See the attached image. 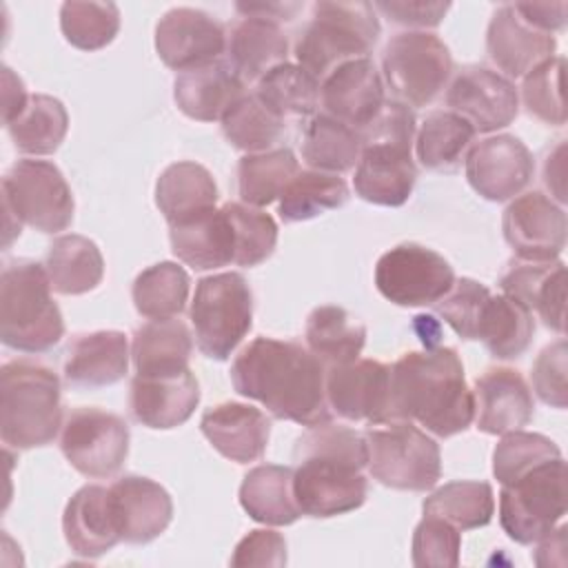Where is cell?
I'll list each match as a JSON object with an SVG mask.
<instances>
[{"label":"cell","instance_id":"6f0895ef","mask_svg":"<svg viewBox=\"0 0 568 568\" xmlns=\"http://www.w3.org/2000/svg\"><path fill=\"white\" fill-rule=\"evenodd\" d=\"M513 7L521 16V20L544 33H552L566 27V2H515Z\"/></svg>","mask_w":568,"mask_h":568},{"label":"cell","instance_id":"d6986e66","mask_svg":"<svg viewBox=\"0 0 568 568\" xmlns=\"http://www.w3.org/2000/svg\"><path fill=\"white\" fill-rule=\"evenodd\" d=\"M109 497L115 528L126 544L153 541L173 519L171 495L149 477L124 475L109 486Z\"/></svg>","mask_w":568,"mask_h":568},{"label":"cell","instance_id":"4dcf8cb0","mask_svg":"<svg viewBox=\"0 0 568 568\" xmlns=\"http://www.w3.org/2000/svg\"><path fill=\"white\" fill-rule=\"evenodd\" d=\"M288 42L277 22L242 18L226 40V62L244 80H260L273 67L286 62Z\"/></svg>","mask_w":568,"mask_h":568},{"label":"cell","instance_id":"ba28073f","mask_svg":"<svg viewBox=\"0 0 568 568\" xmlns=\"http://www.w3.org/2000/svg\"><path fill=\"white\" fill-rule=\"evenodd\" d=\"M368 473L395 490L424 493L442 477V455L433 437L413 422H382L368 428Z\"/></svg>","mask_w":568,"mask_h":568},{"label":"cell","instance_id":"ab89813d","mask_svg":"<svg viewBox=\"0 0 568 568\" xmlns=\"http://www.w3.org/2000/svg\"><path fill=\"white\" fill-rule=\"evenodd\" d=\"M69 129L64 104L44 93L29 95L24 111L7 124L18 151L27 155H49L60 149Z\"/></svg>","mask_w":568,"mask_h":568},{"label":"cell","instance_id":"277c9868","mask_svg":"<svg viewBox=\"0 0 568 568\" xmlns=\"http://www.w3.org/2000/svg\"><path fill=\"white\" fill-rule=\"evenodd\" d=\"M62 428L60 379L31 359H11L0 368V437L4 446L27 450L47 446Z\"/></svg>","mask_w":568,"mask_h":568},{"label":"cell","instance_id":"44dd1931","mask_svg":"<svg viewBox=\"0 0 568 568\" xmlns=\"http://www.w3.org/2000/svg\"><path fill=\"white\" fill-rule=\"evenodd\" d=\"M200 404V384L186 368L173 375H135L129 408L135 422L155 430L182 426Z\"/></svg>","mask_w":568,"mask_h":568},{"label":"cell","instance_id":"2e32d148","mask_svg":"<svg viewBox=\"0 0 568 568\" xmlns=\"http://www.w3.org/2000/svg\"><path fill=\"white\" fill-rule=\"evenodd\" d=\"M446 104L462 115L479 133H490L508 126L519 111L515 84L486 67H464L446 91Z\"/></svg>","mask_w":568,"mask_h":568},{"label":"cell","instance_id":"9f6ffc18","mask_svg":"<svg viewBox=\"0 0 568 568\" xmlns=\"http://www.w3.org/2000/svg\"><path fill=\"white\" fill-rule=\"evenodd\" d=\"M375 11L384 13L390 22L404 27H437L450 9V2H422V0H390L375 2Z\"/></svg>","mask_w":568,"mask_h":568},{"label":"cell","instance_id":"e0dca14e","mask_svg":"<svg viewBox=\"0 0 568 568\" xmlns=\"http://www.w3.org/2000/svg\"><path fill=\"white\" fill-rule=\"evenodd\" d=\"M390 366L377 359H355L326 368V402L333 413L368 426L388 422Z\"/></svg>","mask_w":568,"mask_h":568},{"label":"cell","instance_id":"3957f363","mask_svg":"<svg viewBox=\"0 0 568 568\" xmlns=\"http://www.w3.org/2000/svg\"><path fill=\"white\" fill-rule=\"evenodd\" d=\"M293 457V497L302 515L335 517L364 504L368 446L357 430L331 422L308 426L295 439Z\"/></svg>","mask_w":568,"mask_h":568},{"label":"cell","instance_id":"816d5d0a","mask_svg":"<svg viewBox=\"0 0 568 568\" xmlns=\"http://www.w3.org/2000/svg\"><path fill=\"white\" fill-rule=\"evenodd\" d=\"M459 528L442 517L424 515L413 532V564L417 568H455L459 564Z\"/></svg>","mask_w":568,"mask_h":568},{"label":"cell","instance_id":"4316f807","mask_svg":"<svg viewBox=\"0 0 568 568\" xmlns=\"http://www.w3.org/2000/svg\"><path fill=\"white\" fill-rule=\"evenodd\" d=\"M64 355V379L75 388L111 386L129 371V342L122 331L80 333Z\"/></svg>","mask_w":568,"mask_h":568},{"label":"cell","instance_id":"8992f818","mask_svg":"<svg viewBox=\"0 0 568 568\" xmlns=\"http://www.w3.org/2000/svg\"><path fill=\"white\" fill-rule=\"evenodd\" d=\"M379 38L377 11L371 2H315L308 24L295 42V60L315 80H324L344 62L368 58Z\"/></svg>","mask_w":568,"mask_h":568},{"label":"cell","instance_id":"6da1fadb","mask_svg":"<svg viewBox=\"0 0 568 568\" xmlns=\"http://www.w3.org/2000/svg\"><path fill=\"white\" fill-rule=\"evenodd\" d=\"M233 388L260 402L275 419L302 426L331 422L326 368L295 342L255 337L231 364Z\"/></svg>","mask_w":568,"mask_h":568},{"label":"cell","instance_id":"7dc6e473","mask_svg":"<svg viewBox=\"0 0 568 568\" xmlns=\"http://www.w3.org/2000/svg\"><path fill=\"white\" fill-rule=\"evenodd\" d=\"M60 29L71 47L98 51L118 36L120 9L113 2L71 0L60 7Z\"/></svg>","mask_w":568,"mask_h":568},{"label":"cell","instance_id":"d590c367","mask_svg":"<svg viewBox=\"0 0 568 568\" xmlns=\"http://www.w3.org/2000/svg\"><path fill=\"white\" fill-rule=\"evenodd\" d=\"M532 335V313L506 293H490L481 308L475 339H479L493 357L515 359L530 346Z\"/></svg>","mask_w":568,"mask_h":568},{"label":"cell","instance_id":"e575fe53","mask_svg":"<svg viewBox=\"0 0 568 568\" xmlns=\"http://www.w3.org/2000/svg\"><path fill=\"white\" fill-rule=\"evenodd\" d=\"M306 346L324 368L355 362L366 344V326L346 308L324 304L306 317Z\"/></svg>","mask_w":568,"mask_h":568},{"label":"cell","instance_id":"836d02e7","mask_svg":"<svg viewBox=\"0 0 568 568\" xmlns=\"http://www.w3.org/2000/svg\"><path fill=\"white\" fill-rule=\"evenodd\" d=\"M44 271L55 293L84 295L102 282L104 260L93 240L71 233L51 242L44 257Z\"/></svg>","mask_w":568,"mask_h":568},{"label":"cell","instance_id":"60d3db41","mask_svg":"<svg viewBox=\"0 0 568 568\" xmlns=\"http://www.w3.org/2000/svg\"><path fill=\"white\" fill-rule=\"evenodd\" d=\"M255 98L282 120L313 115L320 102V80L300 64L282 62L257 80Z\"/></svg>","mask_w":568,"mask_h":568},{"label":"cell","instance_id":"f5cc1de1","mask_svg":"<svg viewBox=\"0 0 568 568\" xmlns=\"http://www.w3.org/2000/svg\"><path fill=\"white\" fill-rule=\"evenodd\" d=\"M488 297V286L470 277H459L455 280L450 291L435 304V308L462 339H475L477 322Z\"/></svg>","mask_w":568,"mask_h":568},{"label":"cell","instance_id":"484cf974","mask_svg":"<svg viewBox=\"0 0 568 568\" xmlns=\"http://www.w3.org/2000/svg\"><path fill=\"white\" fill-rule=\"evenodd\" d=\"M501 293L521 302L541 322L564 335L566 328V264L555 262H517L499 277Z\"/></svg>","mask_w":568,"mask_h":568},{"label":"cell","instance_id":"c3c4849f","mask_svg":"<svg viewBox=\"0 0 568 568\" xmlns=\"http://www.w3.org/2000/svg\"><path fill=\"white\" fill-rule=\"evenodd\" d=\"M222 211L226 213L233 229V264L257 266L273 255L277 244V224L268 213L244 202H226Z\"/></svg>","mask_w":568,"mask_h":568},{"label":"cell","instance_id":"94428289","mask_svg":"<svg viewBox=\"0 0 568 568\" xmlns=\"http://www.w3.org/2000/svg\"><path fill=\"white\" fill-rule=\"evenodd\" d=\"M544 184L559 204L566 202V144L559 142L546 158Z\"/></svg>","mask_w":568,"mask_h":568},{"label":"cell","instance_id":"7c38bea8","mask_svg":"<svg viewBox=\"0 0 568 568\" xmlns=\"http://www.w3.org/2000/svg\"><path fill=\"white\" fill-rule=\"evenodd\" d=\"M453 284L455 273L448 260L415 242L393 246L375 264L377 291L397 306L437 304Z\"/></svg>","mask_w":568,"mask_h":568},{"label":"cell","instance_id":"680465c9","mask_svg":"<svg viewBox=\"0 0 568 568\" xmlns=\"http://www.w3.org/2000/svg\"><path fill=\"white\" fill-rule=\"evenodd\" d=\"M568 528L561 524L559 528H552L548 535H544L537 544L535 550V564L537 566H566L568 564V539H566Z\"/></svg>","mask_w":568,"mask_h":568},{"label":"cell","instance_id":"5bb4252c","mask_svg":"<svg viewBox=\"0 0 568 568\" xmlns=\"http://www.w3.org/2000/svg\"><path fill=\"white\" fill-rule=\"evenodd\" d=\"M504 240L521 262H555L566 246V213L541 191L515 197L501 217Z\"/></svg>","mask_w":568,"mask_h":568},{"label":"cell","instance_id":"db71d44e","mask_svg":"<svg viewBox=\"0 0 568 568\" xmlns=\"http://www.w3.org/2000/svg\"><path fill=\"white\" fill-rule=\"evenodd\" d=\"M566 373H568V346H566V339H557L555 344L546 346L537 355L530 368L532 388L544 404L552 408H566L568 404Z\"/></svg>","mask_w":568,"mask_h":568},{"label":"cell","instance_id":"30bf717a","mask_svg":"<svg viewBox=\"0 0 568 568\" xmlns=\"http://www.w3.org/2000/svg\"><path fill=\"white\" fill-rule=\"evenodd\" d=\"M566 515V462L548 459L521 477L501 484L499 521L517 544H535Z\"/></svg>","mask_w":568,"mask_h":568},{"label":"cell","instance_id":"ee69618b","mask_svg":"<svg viewBox=\"0 0 568 568\" xmlns=\"http://www.w3.org/2000/svg\"><path fill=\"white\" fill-rule=\"evenodd\" d=\"M422 508L424 515L442 517L459 530H473L490 524L495 495L493 486L486 481H448L430 493Z\"/></svg>","mask_w":568,"mask_h":568},{"label":"cell","instance_id":"83f0119b","mask_svg":"<svg viewBox=\"0 0 568 568\" xmlns=\"http://www.w3.org/2000/svg\"><path fill=\"white\" fill-rule=\"evenodd\" d=\"M171 251L195 271L220 268L233 262V229L222 209H206L169 224Z\"/></svg>","mask_w":568,"mask_h":568},{"label":"cell","instance_id":"d4e9b609","mask_svg":"<svg viewBox=\"0 0 568 568\" xmlns=\"http://www.w3.org/2000/svg\"><path fill=\"white\" fill-rule=\"evenodd\" d=\"M200 428L220 455L235 464H248L264 455L271 419L251 404L224 402L204 410Z\"/></svg>","mask_w":568,"mask_h":568},{"label":"cell","instance_id":"11a10c76","mask_svg":"<svg viewBox=\"0 0 568 568\" xmlns=\"http://www.w3.org/2000/svg\"><path fill=\"white\" fill-rule=\"evenodd\" d=\"M286 564V541L277 530L257 528L242 537L233 550L231 566H273L280 568Z\"/></svg>","mask_w":568,"mask_h":568},{"label":"cell","instance_id":"b9f144b4","mask_svg":"<svg viewBox=\"0 0 568 568\" xmlns=\"http://www.w3.org/2000/svg\"><path fill=\"white\" fill-rule=\"evenodd\" d=\"M297 171L300 162L286 146L264 153H246L237 164V191L242 202L260 209L280 200Z\"/></svg>","mask_w":568,"mask_h":568},{"label":"cell","instance_id":"7bdbcfd3","mask_svg":"<svg viewBox=\"0 0 568 568\" xmlns=\"http://www.w3.org/2000/svg\"><path fill=\"white\" fill-rule=\"evenodd\" d=\"M348 200L344 178L324 171H297L280 195L277 213L284 222H304L331 209H339Z\"/></svg>","mask_w":568,"mask_h":568},{"label":"cell","instance_id":"1f68e13d","mask_svg":"<svg viewBox=\"0 0 568 568\" xmlns=\"http://www.w3.org/2000/svg\"><path fill=\"white\" fill-rule=\"evenodd\" d=\"M193 337L178 317L151 320L133 333L131 357L138 375H173L189 368Z\"/></svg>","mask_w":568,"mask_h":568},{"label":"cell","instance_id":"d6a6232c","mask_svg":"<svg viewBox=\"0 0 568 568\" xmlns=\"http://www.w3.org/2000/svg\"><path fill=\"white\" fill-rule=\"evenodd\" d=\"M240 504L260 524L288 526L302 515L293 497V468L262 464L251 468L240 486Z\"/></svg>","mask_w":568,"mask_h":568},{"label":"cell","instance_id":"f546056e","mask_svg":"<svg viewBox=\"0 0 568 568\" xmlns=\"http://www.w3.org/2000/svg\"><path fill=\"white\" fill-rule=\"evenodd\" d=\"M244 84L246 82L229 62H211L180 73L173 82V100L186 118L213 122L222 120V115L244 95Z\"/></svg>","mask_w":568,"mask_h":568},{"label":"cell","instance_id":"cb8c5ba5","mask_svg":"<svg viewBox=\"0 0 568 568\" xmlns=\"http://www.w3.org/2000/svg\"><path fill=\"white\" fill-rule=\"evenodd\" d=\"M486 49L497 69L510 80L526 75L539 62L552 58L557 40L552 33H544L521 20L513 4H501L488 22Z\"/></svg>","mask_w":568,"mask_h":568},{"label":"cell","instance_id":"9c48e42d","mask_svg":"<svg viewBox=\"0 0 568 568\" xmlns=\"http://www.w3.org/2000/svg\"><path fill=\"white\" fill-rule=\"evenodd\" d=\"M195 344L209 359H226L253 324V293L240 273H217L195 284L191 302Z\"/></svg>","mask_w":568,"mask_h":568},{"label":"cell","instance_id":"ac0fdd59","mask_svg":"<svg viewBox=\"0 0 568 568\" xmlns=\"http://www.w3.org/2000/svg\"><path fill=\"white\" fill-rule=\"evenodd\" d=\"M226 49V36L217 20L191 7L166 11L155 27V51L173 71H191L217 62Z\"/></svg>","mask_w":568,"mask_h":568},{"label":"cell","instance_id":"bcb514c9","mask_svg":"<svg viewBox=\"0 0 568 568\" xmlns=\"http://www.w3.org/2000/svg\"><path fill=\"white\" fill-rule=\"evenodd\" d=\"M224 138L240 151L264 153L271 151L284 135V120L271 113L255 93H244L222 115Z\"/></svg>","mask_w":568,"mask_h":568},{"label":"cell","instance_id":"603a6c76","mask_svg":"<svg viewBox=\"0 0 568 568\" xmlns=\"http://www.w3.org/2000/svg\"><path fill=\"white\" fill-rule=\"evenodd\" d=\"M477 430L486 435H504L524 428L535 413L532 393L515 368H488L475 382Z\"/></svg>","mask_w":568,"mask_h":568},{"label":"cell","instance_id":"91938a15","mask_svg":"<svg viewBox=\"0 0 568 568\" xmlns=\"http://www.w3.org/2000/svg\"><path fill=\"white\" fill-rule=\"evenodd\" d=\"M27 102H29V95L24 91L22 80L9 67H4L2 69V120H4V126L24 111Z\"/></svg>","mask_w":568,"mask_h":568},{"label":"cell","instance_id":"7402d4cb","mask_svg":"<svg viewBox=\"0 0 568 568\" xmlns=\"http://www.w3.org/2000/svg\"><path fill=\"white\" fill-rule=\"evenodd\" d=\"M410 149L393 142L362 144L353 178L355 193L371 204L402 206L410 197L417 180Z\"/></svg>","mask_w":568,"mask_h":568},{"label":"cell","instance_id":"52a82bcc","mask_svg":"<svg viewBox=\"0 0 568 568\" xmlns=\"http://www.w3.org/2000/svg\"><path fill=\"white\" fill-rule=\"evenodd\" d=\"M4 246L27 224L40 233L64 231L73 222V193L53 162L18 160L2 178Z\"/></svg>","mask_w":568,"mask_h":568},{"label":"cell","instance_id":"8fae6325","mask_svg":"<svg viewBox=\"0 0 568 568\" xmlns=\"http://www.w3.org/2000/svg\"><path fill=\"white\" fill-rule=\"evenodd\" d=\"M453 71L448 47L426 31H404L382 51V75L397 102L426 106L446 87Z\"/></svg>","mask_w":568,"mask_h":568},{"label":"cell","instance_id":"f1b7e54d","mask_svg":"<svg viewBox=\"0 0 568 568\" xmlns=\"http://www.w3.org/2000/svg\"><path fill=\"white\" fill-rule=\"evenodd\" d=\"M62 530L69 548L84 559L109 552L120 539L115 528L109 488L82 486L64 506Z\"/></svg>","mask_w":568,"mask_h":568},{"label":"cell","instance_id":"7a4b0ae2","mask_svg":"<svg viewBox=\"0 0 568 568\" xmlns=\"http://www.w3.org/2000/svg\"><path fill=\"white\" fill-rule=\"evenodd\" d=\"M475 417V397L455 348L404 353L390 366L388 422H415L437 437L464 433Z\"/></svg>","mask_w":568,"mask_h":568},{"label":"cell","instance_id":"f6af8a7d","mask_svg":"<svg viewBox=\"0 0 568 568\" xmlns=\"http://www.w3.org/2000/svg\"><path fill=\"white\" fill-rule=\"evenodd\" d=\"M189 275L175 262H158L144 268L131 288L135 311L149 320L178 317L189 297Z\"/></svg>","mask_w":568,"mask_h":568},{"label":"cell","instance_id":"f907efd6","mask_svg":"<svg viewBox=\"0 0 568 568\" xmlns=\"http://www.w3.org/2000/svg\"><path fill=\"white\" fill-rule=\"evenodd\" d=\"M564 67L566 60L561 55H552L539 62L524 75L521 100L526 111L544 124L561 126L566 124V106H564Z\"/></svg>","mask_w":568,"mask_h":568},{"label":"cell","instance_id":"9a60e30c","mask_svg":"<svg viewBox=\"0 0 568 568\" xmlns=\"http://www.w3.org/2000/svg\"><path fill=\"white\" fill-rule=\"evenodd\" d=\"M468 184L490 202H504L519 195L535 173V160L528 146L508 133L475 142L466 158Z\"/></svg>","mask_w":568,"mask_h":568},{"label":"cell","instance_id":"f35d334b","mask_svg":"<svg viewBox=\"0 0 568 568\" xmlns=\"http://www.w3.org/2000/svg\"><path fill=\"white\" fill-rule=\"evenodd\" d=\"M359 153L362 140L353 126L326 113L313 115L302 138V158L311 169L339 175L357 164Z\"/></svg>","mask_w":568,"mask_h":568},{"label":"cell","instance_id":"ffe728a7","mask_svg":"<svg viewBox=\"0 0 568 568\" xmlns=\"http://www.w3.org/2000/svg\"><path fill=\"white\" fill-rule=\"evenodd\" d=\"M324 113L362 131L384 106V80L371 58H359L333 69L320 84Z\"/></svg>","mask_w":568,"mask_h":568},{"label":"cell","instance_id":"6125c7cd","mask_svg":"<svg viewBox=\"0 0 568 568\" xmlns=\"http://www.w3.org/2000/svg\"><path fill=\"white\" fill-rule=\"evenodd\" d=\"M235 9L244 18H264V20H293L302 9L300 2H237Z\"/></svg>","mask_w":568,"mask_h":568},{"label":"cell","instance_id":"4fadbf2b","mask_svg":"<svg viewBox=\"0 0 568 568\" xmlns=\"http://www.w3.org/2000/svg\"><path fill=\"white\" fill-rule=\"evenodd\" d=\"M60 448L78 473L87 477H111L129 455V426L115 413L80 406L62 424Z\"/></svg>","mask_w":568,"mask_h":568},{"label":"cell","instance_id":"5b68a950","mask_svg":"<svg viewBox=\"0 0 568 568\" xmlns=\"http://www.w3.org/2000/svg\"><path fill=\"white\" fill-rule=\"evenodd\" d=\"M64 335V322L51 297V282L42 264L13 260L0 280V337L20 353H44Z\"/></svg>","mask_w":568,"mask_h":568},{"label":"cell","instance_id":"681fc988","mask_svg":"<svg viewBox=\"0 0 568 568\" xmlns=\"http://www.w3.org/2000/svg\"><path fill=\"white\" fill-rule=\"evenodd\" d=\"M561 457L559 446L539 433H526V430H510L504 433L499 444L493 450V475L499 484H508L530 468Z\"/></svg>","mask_w":568,"mask_h":568},{"label":"cell","instance_id":"74e56055","mask_svg":"<svg viewBox=\"0 0 568 568\" xmlns=\"http://www.w3.org/2000/svg\"><path fill=\"white\" fill-rule=\"evenodd\" d=\"M475 129L453 111H433L415 135V153L430 171H455L473 146Z\"/></svg>","mask_w":568,"mask_h":568},{"label":"cell","instance_id":"8d00e7d4","mask_svg":"<svg viewBox=\"0 0 568 568\" xmlns=\"http://www.w3.org/2000/svg\"><path fill=\"white\" fill-rule=\"evenodd\" d=\"M215 202L217 184L197 162H173L158 178L155 204L169 224L213 209Z\"/></svg>","mask_w":568,"mask_h":568}]
</instances>
